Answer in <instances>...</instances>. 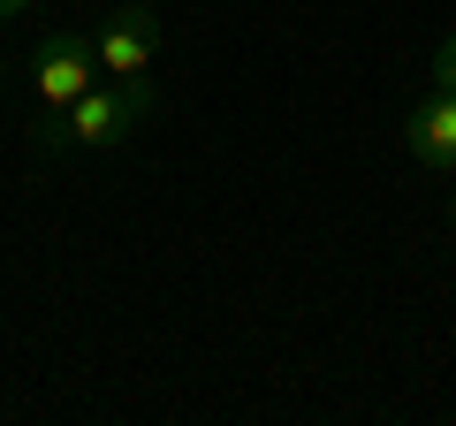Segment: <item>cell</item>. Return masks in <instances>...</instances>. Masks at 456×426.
Returning a JSON list of instances; mask_svg holds the SVG:
<instances>
[{"mask_svg": "<svg viewBox=\"0 0 456 426\" xmlns=\"http://www.w3.org/2000/svg\"><path fill=\"white\" fill-rule=\"evenodd\" d=\"M160 115V99H145V92H130V84H92V92L84 99H69L61 115H46L31 130V152L38 160H61V152H99V145H130L137 130H145V122Z\"/></svg>", "mask_w": 456, "mask_h": 426, "instance_id": "6da1fadb", "label": "cell"}, {"mask_svg": "<svg viewBox=\"0 0 456 426\" xmlns=\"http://www.w3.org/2000/svg\"><path fill=\"white\" fill-rule=\"evenodd\" d=\"M92 53H99V77L160 99V8H152V0H122V8H107V23L92 31Z\"/></svg>", "mask_w": 456, "mask_h": 426, "instance_id": "7a4b0ae2", "label": "cell"}, {"mask_svg": "<svg viewBox=\"0 0 456 426\" xmlns=\"http://www.w3.org/2000/svg\"><path fill=\"white\" fill-rule=\"evenodd\" d=\"M99 84V53H92V31H46L31 46V92H38V107L46 115H61L69 99H84Z\"/></svg>", "mask_w": 456, "mask_h": 426, "instance_id": "3957f363", "label": "cell"}, {"mask_svg": "<svg viewBox=\"0 0 456 426\" xmlns=\"http://www.w3.org/2000/svg\"><path fill=\"white\" fill-rule=\"evenodd\" d=\"M403 152L426 176H456V92L449 84H434V92L403 115Z\"/></svg>", "mask_w": 456, "mask_h": 426, "instance_id": "277c9868", "label": "cell"}, {"mask_svg": "<svg viewBox=\"0 0 456 426\" xmlns=\"http://www.w3.org/2000/svg\"><path fill=\"white\" fill-rule=\"evenodd\" d=\"M426 69H434V84H449V92H456V31L434 46V61H426Z\"/></svg>", "mask_w": 456, "mask_h": 426, "instance_id": "5b68a950", "label": "cell"}, {"mask_svg": "<svg viewBox=\"0 0 456 426\" xmlns=\"http://www.w3.org/2000/svg\"><path fill=\"white\" fill-rule=\"evenodd\" d=\"M23 8H31V0H0V23H8V16H23Z\"/></svg>", "mask_w": 456, "mask_h": 426, "instance_id": "8992f818", "label": "cell"}, {"mask_svg": "<svg viewBox=\"0 0 456 426\" xmlns=\"http://www.w3.org/2000/svg\"><path fill=\"white\" fill-rule=\"evenodd\" d=\"M0 69H8V53H0Z\"/></svg>", "mask_w": 456, "mask_h": 426, "instance_id": "52a82bcc", "label": "cell"}]
</instances>
